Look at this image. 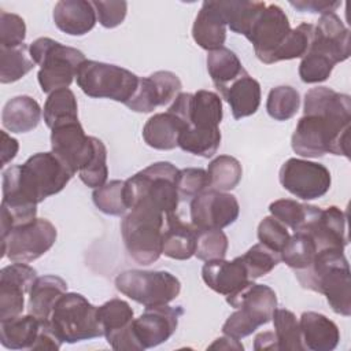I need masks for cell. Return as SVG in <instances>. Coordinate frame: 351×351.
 Instances as JSON below:
<instances>
[{"label": "cell", "mask_w": 351, "mask_h": 351, "mask_svg": "<svg viewBox=\"0 0 351 351\" xmlns=\"http://www.w3.org/2000/svg\"><path fill=\"white\" fill-rule=\"evenodd\" d=\"M351 97L328 86L311 88L304 95L303 117L291 137L296 155L319 158L325 154L350 158L348 133Z\"/></svg>", "instance_id": "1"}, {"label": "cell", "mask_w": 351, "mask_h": 351, "mask_svg": "<svg viewBox=\"0 0 351 351\" xmlns=\"http://www.w3.org/2000/svg\"><path fill=\"white\" fill-rule=\"evenodd\" d=\"M74 173L51 151L32 155L23 165L3 171L1 206L15 210H37V204L59 193Z\"/></svg>", "instance_id": "2"}, {"label": "cell", "mask_w": 351, "mask_h": 351, "mask_svg": "<svg viewBox=\"0 0 351 351\" xmlns=\"http://www.w3.org/2000/svg\"><path fill=\"white\" fill-rule=\"evenodd\" d=\"M295 277L303 288L322 293L336 314L351 315V271L343 250L318 251L313 263L295 271Z\"/></svg>", "instance_id": "3"}, {"label": "cell", "mask_w": 351, "mask_h": 351, "mask_svg": "<svg viewBox=\"0 0 351 351\" xmlns=\"http://www.w3.org/2000/svg\"><path fill=\"white\" fill-rule=\"evenodd\" d=\"M165 213L147 202L136 203L121 222V234L132 259L151 265L162 255Z\"/></svg>", "instance_id": "4"}, {"label": "cell", "mask_w": 351, "mask_h": 351, "mask_svg": "<svg viewBox=\"0 0 351 351\" xmlns=\"http://www.w3.org/2000/svg\"><path fill=\"white\" fill-rule=\"evenodd\" d=\"M226 302L236 311L222 325V333L236 340H241L259 326L266 325L277 308L276 292L270 287L255 284L254 281L226 296Z\"/></svg>", "instance_id": "5"}, {"label": "cell", "mask_w": 351, "mask_h": 351, "mask_svg": "<svg viewBox=\"0 0 351 351\" xmlns=\"http://www.w3.org/2000/svg\"><path fill=\"white\" fill-rule=\"evenodd\" d=\"M178 169L170 162H155L125 181V197L129 210L138 202H147L162 213H176Z\"/></svg>", "instance_id": "6"}, {"label": "cell", "mask_w": 351, "mask_h": 351, "mask_svg": "<svg viewBox=\"0 0 351 351\" xmlns=\"http://www.w3.org/2000/svg\"><path fill=\"white\" fill-rule=\"evenodd\" d=\"M29 49L32 59L40 66L37 80L44 93L69 88L80 66L86 60L80 49L63 45L49 37L34 40Z\"/></svg>", "instance_id": "7"}, {"label": "cell", "mask_w": 351, "mask_h": 351, "mask_svg": "<svg viewBox=\"0 0 351 351\" xmlns=\"http://www.w3.org/2000/svg\"><path fill=\"white\" fill-rule=\"evenodd\" d=\"M51 328L62 343H77L103 336L97 307L77 292H66L55 304Z\"/></svg>", "instance_id": "8"}, {"label": "cell", "mask_w": 351, "mask_h": 351, "mask_svg": "<svg viewBox=\"0 0 351 351\" xmlns=\"http://www.w3.org/2000/svg\"><path fill=\"white\" fill-rule=\"evenodd\" d=\"M75 80L89 97L111 99L126 104L134 95L140 77L117 64L85 60L80 66Z\"/></svg>", "instance_id": "9"}, {"label": "cell", "mask_w": 351, "mask_h": 351, "mask_svg": "<svg viewBox=\"0 0 351 351\" xmlns=\"http://www.w3.org/2000/svg\"><path fill=\"white\" fill-rule=\"evenodd\" d=\"M115 287L144 307L169 304L181 291L180 280L166 270H125L115 277Z\"/></svg>", "instance_id": "10"}, {"label": "cell", "mask_w": 351, "mask_h": 351, "mask_svg": "<svg viewBox=\"0 0 351 351\" xmlns=\"http://www.w3.org/2000/svg\"><path fill=\"white\" fill-rule=\"evenodd\" d=\"M56 228L44 218L14 228L4 239H1L3 252L11 262H33L44 255L56 241Z\"/></svg>", "instance_id": "11"}, {"label": "cell", "mask_w": 351, "mask_h": 351, "mask_svg": "<svg viewBox=\"0 0 351 351\" xmlns=\"http://www.w3.org/2000/svg\"><path fill=\"white\" fill-rule=\"evenodd\" d=\"M280 184L285 191L302 200L322 197L330 188V171L318 162L289 158L278 173Z\"/></svg>", "instance_id": "12"}, {"label": "cell", "mask_w": 351, "mask_h": 351, "mask_svg": "<svg viewBox=\"0 0 351 351\" xmlns=\"http://www.w3.org/2000/svg\"><path fill=\"white\" fill-rule=\"evenodd\" d=\"M289 32V21L282 8L266 4L254 18L245 37L254 45L256 58L265 64H273V56Z\"/></svg>", "instance_id": "13"}, {"label": "cell", "mask_w": 351, "mask_h": 351, "mask_svg": "<svg viewBox=\"0 0 351 351\" xmlns=\"http://www.w3.org/2000/svg\"><path fill=\"white\" fill-rule=\"evenodd\" d=\"M186 125L185 129L210 132L219 129L222 121V100L211 90L200 89L195 93L181 92L169 107Z\"/></svg>", "instance_id": "14"}, {"label": "cell", "mask_w": 351, "mask_h": 351, "mask_svg": "<svg viewBox=\"0 0 351 351\" xmlns=\"http://www.w3.org/2000/svg\"><path fill=\"white\" fill-rule=\"evenodd\" d=\"M296 232L308 233L317 244L318 251L335 248L343 250L348 244L347 215L337 206L321 208L307 204L304 222Z\"/></svg>", "instance_id": "15"}, {"label": "cell", "mask_w": 351, "mask_h": 351, "mask_svg": "<svg viewBox=\"0 0 351 351\" xmlns=\"http://www.w3.org/2000/svg\"><path fill=\"white\" fill-rule=\"evenodd\" d=\"M240 213L234 195L206 189L191 200V223L197 230L223 229L232 225Z\"/></svg>", "instance_id": "16"}, {"label": "cell", "mask_w": 351, "mask_h": 351, "mask_svg": "<svg viewBox=\"0 0 351 351\" xmlns=\"http://www.w3.org/2000/svg\"><path fill=\"white\" fill-rule=\"evenodd\" d=\"M52 152L75 174L92 158L95 137L86 136L80 121L56 123L51 129Z\"/></svg>", "instance_id": "17"}, {"label": "cell", "mask_w": 351, "mask_h": 351, "mask_svg": "<svg viewBox=\"0 0 351 351\" xmlns=\"http://www.w3.org/2000/svg\"><path fill=\"white\" fill-rule=\"evenodd\" d=\"M97 319L107 343L118 351H141L133 332L134 313L126 300L114 298L97 307Z\"/></svg>", "instance_id": "18"}, {"label": "cell", "mask_w": 351, "mask_h": 351, "mask_svg": "<svg viewBox=\"0 0 351 351\" xmlns=\"http://www.w3.org/2000/svg\"><path fill=\"white\" fill-rule=\"evenodd\" d=\"M184 314L181 306L169 304L145 307L138 318L133 319V332L141 350L156 347L167 341L178 326V319Z\"/></svg>", "instance_id": "19"}, {"label": "cell", "mask_w": 351, "mask_h": 351, "mask_svg": "<svg viewBox=\"0 0 351 351\" xmlns=\"http://www.w3.org/2000/svg\"><path fill=\"white\" fill-rule=\"evenodd\" d=\"M181 88L177 74L166 70L155 71L138 80L134 95L125 106L134 112H151L174 100L181 93Z\"/></svg>", "instance_id": "20"}, {"label": "cell", "mask_w": 351, "mask_h": 351, "mask_svg": "<svg viewBox=\"0 0 351 351\" xmlns=\"http://www.w3.org/2000/svg\"><path fill=\"white\" fill-rule=\"evenodd\" d=\"M37 271L23 262H14L0 270V319L21 315L25 293L30 292Z\"/></svg>", "instance_id": "21"}, {"label": "cell", "mask_w": 351, "mask_h": 351, "mask_svg": "<svg viewBox=\"0 0 351 351\" xmlns=\"http://www.w3.org/2000/svg\"><path fill=\"white\" fill-rule=\"evenodd\" d=\"M308 49L329 58L335 64L350 58V30L340 16L335 12L321 15L314 25Z\"/></svg>", "instance_id": "22"}, {"label": "cell", "mask_w": 351, "mask_h": 351, "mask_svg": "<svg viewBox=\"0 0 351 351\" xmlns=\"http://www.w3.org/2000/svg\"><path fill=\"white\" fill-rule=\"evenodd\" d=\"M202 277L208 288L225 296L240 291L248 282L254 281L250 278L241 256L232 261H207L202 267Z\"/></svg>", "instance_id": "23"}, {"label": "cell", "mask_w": 351, "mask_h": 351, "mask_svg": "<svg viewBox=\"0 0 351 351\" xmlns=\"http://www.w3.org/2000/svg\"><path fill=\"white\" fill-rule=\"evenodd\" d=\"M197 229L184 222L176 213L165 215L162 234V254L177 261H186L195 255Z\"/></svg>", "instance_id": "24"}, {"label": "cell", "mask_w": 351, "mask_h": 351, "mask_svg": "<svg viewBox=\"0 0 351 351\" xmlns=\"http://www.w3.org/2000/svg\"><path fill=\"white\" fill-rule=\"evenodd\" d=\"M56 27L69 36H84L96 25V11L92 1L60 0L52 12Z\"/></svg>", "instance_id": "25"}, {"label": "cell", "mask_w": 351, "mask_h": 351, "mask_svg": "<svg viewBox=\"0 0 351 351\" xmlns=\"http://www.w3.org/2000/svg\"><path fill=\"white\" fill-rule=\"evenodd\" d=\"M299 328L304 350L332 351L339 344L340 332L337 325L321 313L304 311L300 315Z\"/></svg>", "instance_id": "26"}, {"label": "cell", "mask_w": 351, "mask_h": 351, "mask_svg": "<svg viewBox=\"0 0 351 351\" xmlns=\"http://www.w3.org/2000/svg\"><path fill=\"white\" fill-rule=\"evenodd\" d=\"M192 37L200 48L208 52L223 47L226 22L217 8L215 1H203L192 26Z\"/></svg>", "instance_id": "27"}, {"label": "cell", "mask_w": 351, "mask_h": 351, "mask_svg": "<svg viewBox=\"0 0 351 351\" xmlns=\"http://www.w3.org/2000/svg\"><path fill=\"white\" fill-rule=\"evenodd\" d=\"M185 128V122L178 115L170 111L158 112L145 122L143 138L151 148L170 151L178 147V137Z\"/></svg>", "instance_id": "28"}, {"label": "cell", "mask_w": 351, "mask_h": 351, "mask_svg": "<svg viewBox=\"0 0 351 351\" xmlns=\"http://www.w3.org/2000/svg\"><path fill=\"white\" fill-rule=\"evenodd\" d=\"M221 96L228 101L233 118L241 119L258 111L261 104V85L244 71L221 92Z\"/></svg>", "instance_id": "29"}, {"label": "cell", "mask_w": 351, "mask_h": 351, "mask_svg": "<svg viewBox=\"0 0 351 351\" xmlns=\"http://www.w3.org/2000/svg\"><path fill=\"white\" fill-rule=\"evenodd\" d=\"M67 292V282L53 274L37 277L29 292V313L41 321H49L56 302Z\"/></svg>", "instance_id": "30"}, {"label": "cell", "mask_w": 351, "mask_h": 351, "mask_svg": "<svg viewBox=\"0 0 351 351\" xmlns=\"http://www.w3.org/2000/svg\"><path fill=\"white\" fill-rule=\"evenodd\" d=\"M43 321L33 314L0 319V343L8 350H32Z\"/></svg>", "instance_id": "31"}, {"label": "cell", "mask_w": 351, "mask_h": 351, "mask_svg": "<svg viewBox=\"0 0 351 351\" xmlns=\"http://www.w3.org/2000/svg\"><path fill=\"white\" fill-rule=\"evenodd\" d=\"M41 118L40 104L30 96L10 99L1 112V123L11 133H27L37 128Z\"/></svg>", "instance_id": "32"}, {"label": "cell", "mask_w": 351, "mask_h": 351, "mask_svg": "<svg viewBox=\"0 0 351 351\" xmlns=\"http://www.w3.org/2000/svg\"><path fill=\"white\" fill-rule=\"evenodd\" d=\"M206 63L211 81L219 93L245 71L237 55L226 47L210 51Z\"/></svg>", "instance_id": "33"}, {"label": "cell", "mask_w": 351, "mask_h": 351, "mask_svg": "<svg viewBox=\"0 0 351 351\" xmlns=\"http://www.w3.org/2000/svg\"><path fill=\"white\" fill-rule=\"evenodd\" d=\"M217 8L222 14L226 25L233 33L245 36L256 14L266 5L263 1L226 0L215 1Z\"/></svg>", "instance_id": "34"}, {"label": "cell", "mask_w": 351, "mask_h": 351, "mask_svg": "<svg viewBox=\"0 0 351 351\" xmlns=\"http://www.w3.org/2000/svg\"><path fill=\"white\" fill-rule=\"evenodd\" d=\"M318 252L313 237L306 232H293L280 252L281 261L293 271L307 269Z\"/></svg>", "instance_id": "35"}, {"label": "cell", "mask_w": 351, "mask_h": 351, "mask_svg": "<svg viewBox=\"0 0 351 351\" xmlns=\"http://www.w3.org/2000/svg\"><path fill=\"white\" fill-rule=\"evenodd\" d=\"M36 66L26 44L14 48L0 47V82L11 84L25 77Z\"/></svg>", "instance_id": "36"}, {"label": "cell", "mask_w": 351, "mask_h": 351, "mask_svg": "<svg viewBox=\"0 0 351 351\" xmlns=\"http://www.w3.org/2000/svg\"><path fill=\"white\" fill-rule=\"evenodd\" d=\"M43 115L49 129L56 123L78 119V104L74 92L69 88H63L49 93L44 104Z\"/></svg>", "instance_id": "37"}, {"label": "cell", "mask_w": 351, "mask_h": 351, "mask_svg": "<svg viewBox=\"0 0 351 351\" xmlns=\"http://www.w3.org/2000/svg\"><path fill=\"white\" fill-rule=\"evenodd\" d=\"M210 189L228 192L234 189L241 181V163L230 155H219L214 158L207 167Z\"/></svg>", "instance_id": "38"}, {"label": "cell", "mask_w": 351, "mask_h": 351, "mask_svg": "<svg viewBox=\"0 0 351 351\" xmlns=\"http://www.w3.org/2000/svg\"><path fill=\"white\" fill-rule=\"evenodd\" d=\"M274 335L277 339L278 350L303 351L300 328L296 315L287 308H276L273 313Z\"/></svg>", "instance_id": "39"}, {"label": "cell", "mask_w": 351, "mask_h": 351, "mask_svg": "<svg viewBox=\"0 0 351 351\" xmlns=\"http://www.w3.org/2000/svg\"><path fill=\"white\" fill-rule=\"evenodd\" d=\"M300 106L299 92L288 85L271 88L267 95L266 111L276 121H288L296 115Z\"/></svg>", "instance_id": "40"}, {"label": "cell", "mask_w": 351, "mask_h": 351, "mask_svg": "<svg viewBox=\"0 0 351 351\" xmlns=\"http://www.w3.org/2000/svg\"><path fill=\"white\" fill-rule=\"evenodd\" d=\"M95 206L107 215H123L129 207L125 197V181L112 180L92 193Z\"/></svg>", "instance_id": "41"}, {"label": "cell", "mask_w": 351, "mask_h": 351, "mask_svg": "<svg viewBox=\"0 0 351 351\" xmlns=\"http://www.w3.org/2000/svg\"><path fill=\"white\" fill-rule=\"evenodd\" d=\"M221 144V132H199L192 129H185L178 137V147L192 155L202 158H211L217 154Z\"/></svg>", "instance_id": "42"}, {"label": "cell", "mask_w": 351, "mask_h": 351, "mask_svg": "<svg viewBox=\"0 0 351 351\" xmlns=\"http://www.w3.org/2000/svg\"><path fill=\"white\" fill-rule=\"evenodd\" d=\"M313 23H300L298 27L291 29L288 36L285 37L284 43L276 51L273 56V63L281 60H291L296 58H303L308 51L311 38H313Z\"/></svg>", "instance_id": "43"}, {"label": "cell", "mask_w": 351, "mask_h": 351, "mask_svg": "<svg viewBox=\"0 0 351 351\" xmlns=\"http://www.w3.org/2000/svg\"><path fill=\"white\" fill-rule=\"evenodd\" d=\"M241 261L250 278L256 280L270 273L281 262V256L280 252L269 248L262 243H258L252 245L244 255H241Z\"/></svg>", "instance_id": "44"}, {"label": "cell", "mask_w": 351, "mask_h": 351, "mask_svg": "<svg viewBox=\"0 0 351 351\" xmlns=\"http://www.w3.org/2000/svg\"><path fill=\"white\" fill-rule=\"evenodd\" d=\"M80 180L89 188H99L106 184L108 177L107 148L101 140L95 137V151L89 162L78 171Z\"/></svg>", "instance_id": "45"}, {"label": "cell", "mask_w": 351, "mask_h": 351, "mask_svg": "<svg viewBox=\"0 0 351 351\" xmlns=\"http://www.w3.org/2000/svg\"><path fill=\"white\" fill-rule=\"evenodd\" d=\"M229 247L228 236L221 229L197 230L195 256L200 261L225 259Z\"/></svg>", "instance_id": "46"}, {"label": "cell", "mask_w": 351, "mask_h": 351, "mask_svg": "<svg viewBox=\"0 0 351 351\" xmlns=\"http://www.w3.org/2000/svg\"><path fill=\"white\" fill-rule=\"evenodd\" d=\"M335 63L314 51H307L299 64V77L306 84L324 82L332 74Z\"/></svg>", "instance_id": "47"}, {"label": "cell", "mask_w": 351, "mask_h": 351, "mask_svg": "<svg viewBox=\"0 0 351 351\" xmlns=\"http://www.w3.org/2000/svg\"><path fill=\"white\" fill-rule=\"evenodd\" d=\"M206 189H210L208 174L200 167H186L178 170L177 192L180 200L193 199Z\"/></svg>", "instance_id": "48"}, {"label": "cell", "mask_w": 351, "mask_h": 351, "mask_svg": "<svg viewBox=\"0 0 351 351\" xmlns=\"http://www.w3.org/2000/svg\"><path fill=\"white\" fill-rule=\"evenodd\" d=\"M269 211L274 218L296 232L304 222L307 214V204L299 203L292 199H278L270 203Z\"/></svg>", "instance_id": "49"}, {"label": "cell", "mask_w": 351, "mask_h": 351, "mask_svg": "<svg viewBox=\"0 0 351 351\" xmlns=\"http://www.w3.org/2000/svg\"><path fill=\"white\" fill-rule=\"evenodd\" d=\"M26 38L25 21L12 12L0 11V47L14 48L23 44Z\"/></svg>", "instance_id": "50"}, {"label": "cell", "mask_w": 351, "mask_h": 351, "mask_svg": "<svg viewBox=\"0 0 351 351\" xmlns=\"http://www.w3.org/2000/svg\"><path fill=\"white\" fill-rule=\"evenodd\" d=\"M291 234L287 226L280 222L273 215L265 217L258 225V239L259 243L267 245L269 248L281 252L287 241L289 240Z\"/></svg>", "instance_id": "51"}, {"label": "cell", "mask_w": 351, "mask_h": 351, "mask_svg": "<svg viewBox=\"0 0 351 351\" xmlns=\"http://www.w3.org/2000/svg\"><path fill=\"white\" fill-rule=\"evenodd\" d=\"M96 11V18L99 23L106 29H114L119 26L128 12L126 1H92Z\"/></svg>", "instance_id": "52"}, {"label": "cell", "mask_w": 351, "mask_h": 351, "mask_svg": "<svg viewBox=\"0 0 351 351\" xmlns=\"http://www.w3.org/2000/svg\"><path fill=\"white\" fill-rule=\"evenodd\" d=\"M289 4L300 12H311V14H330L335 12L337 7L341 5V1H329V0H291Z\"/></svg>", "instance_id": "53"}, {"label": "cell", "mask_w": 351, "mask_h": 351, "mask_svg": "<svg viewBox=\"0 0 351 351\" xmlns=\"http://www.w3.org/2000/svg\"><path fill=\"white\" fill-rule=\"evenodd\" d=\"M19 149V144L16 138L8 136L4 130H1V166H5L11 162Z\"/></svg>", "instance_id": "54"}, {"label": "cell", "mask_w": 351, "mask_h": 351, "mask_svg": "<svg viewBox=\"0 0 351 351\" xmlns=\"http://www.w3.org/2000/svg\"><path fill=\"white\" fill-rule=\"evenodd\" d=\"M254 350L263 351V350H274L278 351V344L274 332H261L254 339Z\"/></svg>", "instance_id": "55"}, {"label": "cell", "mask_w": 351, "mask_h": 351, "mask_svg": "<svg viewBox=\"0 0 351 351\" xmlns=\"http://www.w3.org/2000/svg\"><path fill=\"white\" fill-rule=\"evenodd\" d=\"M210 348H219V350H243V344L229 336H223V337H218L211 346Z\"/></svg>", "instance_id": "56"}]
</instances>
